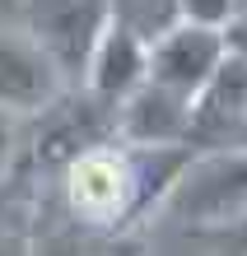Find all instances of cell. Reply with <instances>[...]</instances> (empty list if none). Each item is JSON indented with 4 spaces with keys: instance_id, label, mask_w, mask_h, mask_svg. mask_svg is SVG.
<instances>
[{
    "instance_id": "1",
    "label": "cell",
    "mask_w": 247,
    "mask_h": 256,
    "mask_svg": "<svg viewBox=\"0 0 247 256\" xmlns=\"http://www.w3.org/2000/svg\"><path fill=\"white\" fill-rule=\"evenodd\" d=\"M163 210L187 224V233H214L247 214V149L238 154H191Z\"/></svg>"
},
{
    "instance_id": "2",
    "label": "cell",
    "mask_w": 247,
    "mask_h": 256,
    "mask_svg": "<svg viewBox=\"0 0 247 256\" xmlns=\"http://www.w3.org/2000/svg\"><path fill=\"white\" fill-rule=\"evenodd\" d=\"M61 191L75 224L84 228L126 233L135 228V191H131V163L121 144H98L61 168Z\"/></svg>"
},
{
    "instance_id": "3",
    "label": "cell",
    "mask_w": 247,
    "mask_h": 256,
    "mask_svg": "<svg viewBox=\"0 0 247 256\" xmlns=\"http://www.w3.org/2000/svg\"><path fill=\"white\" fill-rule=\"evenodd\" d=\"M103 28H107L103 0H24V38L56 66L66 88H80L84 61Z\"/></svg>"
},
{
    "instance_id": "4",
    "label": "cell",
    "mask_w": 247,
    "mask_h": 256,
    "mask_svg": "<svg viewBox=\"0 0 247 256\" xmlns=\"http://www.w3.org/2000/svg\"><path fill=\"white\" fill-rule=\"evenodd\" d=\"M98 144H117V108L94 98L89 88H66L38 112V130L28 154L42 168H66Z\"/></svg>"
},
{
    "instance_id": "5",
    "label": "cell",
    "mask_w": 247,
    "mask_h": 256,
    "mask_svg": "<svg viewBox=\"0 0 247 256\" xmlns=\"http://www.w3.org/2000/svg\"><path fill=\"white\" fill-rule=\"evenodd\" d=\"M187 149L191 154H238V149H247V61L224 56L214 80L191 98Z\"/></svg>"
},
{
    "instance_id": "6",
    "label": "cell",
    "mask_w": 247,
    "mask_h": 256,
    "mask_svg": "<svg viewBox=\"0 0 247 256\" xmlns=\"http://www.w3.org/2000/svg\"><path fill=\"white\" fill-rule=\"evenodd\" d=\"M224 33L219 28H196V24H177L173 33H163L149 47L145 61V80L159 88H173L182 98H196L200 88L214 80V70L224 66Z\"/></svg>"
},
{
    "instance_id": "7",
    "label": "cell",
    "mask_w": 247,
    "mask_h": 256,
    "mask_svg": "<svg viewBox=\"0 0 247 256\" xmlns=\"http://www.w3.org/2000/svg\"><path fill=\"white\" fill-rule=\"evenodd\" d=\"M191 126V98L159 84H140L131 98L117 102V144L154 149V144H187Z\"/></svg>"
},
{
    "instance_id": "8",
    "label": "cell",
    "mask_w": 247,
    "mask_h": 256,
    "mask_svg": "<svg viewBox=\"0 0 247 256\" xmlns=\"http://www.w3.org/2000/svg\"><path fill=\"white\" fill-rule=\"evenodd\" d=\"M61 94H66V84H61L56 66L24 33L0 28V108L14 116H38Z\"/></svg>"
},
{
    "instance_id": "9",
    "label": "cell",
    "mask_w": 247,
    "mask_h": 256,
    "mask_svg": "<svg viewBox=\"0 0 247 256\" xmlns=\"http://www.w3.org/2000/svg\"><path fill=\"white\" fill-rule=\"evenodd\" d=\"M145 61H149L145 42H135L131 33H121V28L107 24L98 33V42H94V52H89V61H84L80 88H89L94 98L117 108L121 98H131L135 88L145 84Z\"/></svg>"
},
{
    "instance_id": "10",
    "label": "cell",
    "mask_w": 247,
    "mask_h": 256,
    "mask_svg": "<svg viewBox=\"0 0 247 256\" xmlns=\"http://www.w3.org/2000/svg\"><path fill=\"white\" fill-rule=\"evenodd\" d=\"M103 5H107V24L121 28V33H131L135 42H145V47H154L163 33H173L182 24L177 0H103Z\"/></svg>"
},
{
    "instance_id": "11",
    "label": "cell",
    "mask_w": 247,
    "mask_h": 256,
    "mask_svg": "<svg viewBox=\"0 0 247 256\" xmlns=\"http://www.w3.org/2000/svg\"><path fill=\"white\" fill-rule=\"evenodd\" d=\"M177 14L182 24H196V28H228V19L238 14L233 0H177Z\"/></svg>"
},
{
    "instance_id": "12",
    "label": "cell",
    "mask_w": 247,
    "mask_h": 256,
    "mask_svg": "<svg viewBox=\"0 0 247 256\" xmlns=\"http://www.w3.org/2000/svg\"><path fill=\"white\" fill-rule=\"evenodd\" d=\"M24 154V135H19V116L0 108V186L14 177V163Z\"/></svg>"
},
{
    "instance_id": "13",
    "label": "cell",
    "mask_w": 247,
    "mask_h": 256,
    "mask_svg": "<svg viewBox=\"0 0 247 256\" xmlns=\"http://www.w3.org/2000/svg\"><path fill=\"white\" fill-rule=\"evenodd\" d=\"M200 242H210L214 256H247V214L233 219L228 228H214V233H200Z\"/></svg>"
},
{
    "instance_id": "14",
    "label": "cell",
    "mask_w": 247,
    "mask_h": 256,
    "mask_svg": "<svg viewBox=\"0 0 247 256\" xmlns=\"http://www.w3.org/2000/svg\"><path fill=\"white\" fill-rule=\"evenodd\" d=\"M0 256H33V238L19 224H0Z\"/></svg>"
},
{
    "instance_id": "15",
    "label": "cell",
    "mask_w": 247,
    "mask_h": 256,
    "mask_svg": "<svg viewBox=\"0 0 247 256\" xmlns=\"http://www.w3.org/2000/svg\"><path fill=\"white\" fill-rule=\"evenodd\" d=\"M103 256H145V238H140V228L112 233V242L103 247Z\"/></svg>"
},
{
    "instance_id": "16",
    "label": "cell",
    "mask_w": 247,
    "mask_h": 256,
    "mask_svg": "<svg viewBox=\"0 0 247 256\" xmlns=\"http://www.w3.org/2000/svg\"><path fill=\"white\" fill-rule=\"evenodd\" d=\"M224 47L228 56H238V61H247V14H233L224 28Z\"/></svg>"
},
{
    "instance_id": "17",
    "label": "cell",
    "mask_w": 247,
    "mask_h": 256,
    "mask_svg": "<svg viewBox=\"0 0 247 256\" xmlns=\"http://www.w3.org/2000/svg\"><path fill=\"white\" fill-rule=\"evenodd\" d=\"M233 5H238V14H247V0H233Z\"/></svg>"
}]
</instances>
